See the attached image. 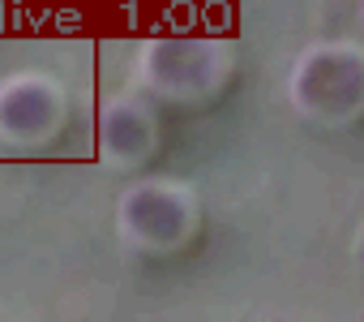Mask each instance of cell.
I'll list each match as a JSON object with an SVG mask.
<instances>
[{"instance_id":"6da1fadb","label":"cell","mask_w":364,"mask_h":322,"mask_svg":"<svg viewBox=\"0 0 364 322\" xmlns=\"http://www.w3.org/2000/svg\"><path fill=\"white\" fill-rule=\"evenodd\" d=\"M364 99V61L351 52H317L300 69V103L313 116H351Z\"/></svg>"}]
</instances>
